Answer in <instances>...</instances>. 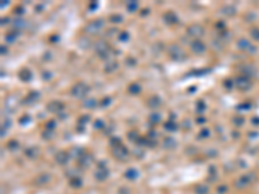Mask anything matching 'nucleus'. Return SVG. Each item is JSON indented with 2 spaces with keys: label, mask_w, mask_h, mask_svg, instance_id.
Listing matches in <instances>:
<instances>
[{
  "label": "nucleus",
  "mask_w": 259,
  "mask_h": 194,
  "mask_svg": "<svg viewBox=\"0 0 259 194\" xmlns=\"http://www.w3.org/2000/svg\"><path fill=\"white\" fill-rule=\"evenodd\" d=\"M87 92H88V87L84 83H78L71 88V95L74 97H83Z\"/></svg>",
  "instance_id": "f257e3e1"
},
{
  "label": "nucleus",
  "mask_w": 259,
  "mask_h": 194,
  "mask_svg": "<svg viewBox=\"0 0 259 194\" xmlns=\"http://www.w3.org/2000/svg\"><path fill=\"white\" fill-rule=\"evenodd\" d=\"M104 26V21L102 20H96V21H92L87 25L86 27V31H88L89 34H96L101 30V27Z\"/></svg>",
  "instance_id": "f03ea898"
},
{
  "label": "nucleus",
  "mask_w": 259,
  "mask_h": 194,
  "mask_svg": "<svg viewBox=\"0 0 259 194\" xmlns=\"http://www.w3.org/2000/svg\"><path fill=\"white\" fill-rule=\"evenodd\" d=\"M170 57L172 60H182L185 58V53L183 49H180L177 46H172L170 47Z\"/></svg>",
  "instance_id": "7ed1b4c3"
},
{
  "label": "nucleus",
  "mask_w": 259,
  "mask_h": 194,
  "mask_svg": "<svg viewBox=\"0 0 259 194\" xmlns=\"http://www.w3.org/2000/svg\"><path fill=\"white\" fill-rule=\"evenodd\" d=\"M96 50H97L99 55L104 58V57H106V53H109V46H108L105 41H99V43L96 44Z\"/></svg>",
  "instance_id": "20e7f679"
},
{
  "label": "nucleus",
  "mask_w": 259,
  "mask_h": 194,
  "mask_svg": "<svg viewBox=\"0 0 259 194\" xmlns=\"http://www.w3.org/2000/svg\"><path fill=\"white\" fill-rule=\"evenodd\" d=\"M191 48L192 50H193L194 53H197V55H201L202 52H205L206 50V46L202 43L201 40H194L193 43L191 44Z\"/></svg>",
  "instance_id": "39448f33"
},
{
  "label": "nucleus",
  "mask_w": 259,
  "mask_h": 194,
  "mask_svg": "<svg viewBox=\"0 0 259 194\" xmlns=\"http://www.w3.org/2000/svg\"><path fill=\"white\" fill-rule=\"evenodd\" d=\"M202 34H203V29L200 25H193L188 29V35H191L193 38H200Z\"/></svg>",
  "instance_id": "423d86ee"
},
{
  "label": "nucleus",
  "mask_w": 259,
  "mask_h": 194,
  "mask_svg": "<svg viewBox=\"0 0 259 194\" xmlns=\"http://www.w3.org/2000/svg\"><path fill=\"white\" fill-rule=\"evenodd\" d=\"M165 21H166L167 23H176L177 22V17H176V14L174 13V12H167V13L165 14Z\"/></svg>",
  "instance_id": "0eeeda50"
},
{
  "label": "nucleus",
  "mask_w": 259,
  "mask_h": 194,
  "mask_svg": "<svg viewBox=\"0 0 259 194\" xmlns=\"http://www.w3.org/2000/svg\"><path fill=\"white\" fill-rule=\"evenodd\" d=\"M148 104H149L150 107H158L159 105H161V100H159V97H157V96H153V97L149 98Z\"/></svg>",
  "instance_id": "6e6552de"
},
{
  "label": "nucleus",
  "mask_w": 259,
  "mask_h": 194,
  "mask_svg": "<svg viewBox=\"0 0 259 194\" xmlns=\"http://www.w3.org/2000/svg\"><path fill=\"white\" fill-rule=\"evenodd\" d=\"M140 91H141L140 85L136 84V83H134V84H131V85L128 87V92H130L131 95H137V93H140Z\"/></svg>",
  "instance_id": "1a4fd4ad"
},
{
  "label": "nucleus",
  "mask_w": 259,
  "mask_h": 194,
  "mask_svg": "<svg viewBox=\"0 0 259 194\" xmlns=\"http://www.w3.org/2000/svg\"><path fill=\"white\" fill-rule=\"evenodd\" d=\"M20 78L22 80H30V79H31V74H30L29 70H22V71H21V74H20Z\"/></svg>",
  "instance_id": "9d476101"
},
{
  "label": "nucleus",
  "mask_w": 259,
  "mask_h": 194,
  "mask_svg": "<svg viewBox=\"0 0 259 194\" xmlns=\"http://www.w3.org/2000/svg\"><path fill=\"white\" fill-rule=\"evenodd\" d=\"M96 100H93V98H89V100H86L84 101V107H95L96 106Z\"/></svg>",
  "instance_id": "9b49d317"
},
{
  "label": "nucleus",
  "mask_w": 259,
  "mask_h": 194,
  "mask_svg": "<svg viewBox=\"0 0 259 194\" xmlns=\"http://www.w3.org/2000/svg\"><path fill=\"white\" fill-rule=\"evenodd\" d=\"M137 7H139V4H137L136 1H130V4L127 5V9L130 12H135L137 9Z\"/></svg>",
  "instance_id": "f8f14e48"
},
{
  "label": "nucleus",
  "mask_w": 259,
  "mask_h": 194,
  "mask_svg": "<svg viewBox=\"0 0 259 194\" xmlns=\"http://www.w3.org/2000/svg\"><path fill=\"white\" fill-rule=\"evenodd\" d=\"M149 119H150L152 123H158V122L161 120V115H159V114H152L149 116Z\"/></svg>",
  "instance_id": "ddd939ff"
},
{
  "label": "nucleus",
  "mask_w": 259,
  "mask_h": 194,
  "mask_svg": "<svg viewBox=\"0 0 259 194\" xmlns=\"http://www.w3.org/2000/svg\"><path fill=\"white\" fill-rule=\"evenodd\" d=\"M117 67H118V64H117V62H111V65H108V66L105 67V70L109 71V73H111V71H114Z\"/></svg>",
  "instance_id": "4468645a"
},
{
  "label": "nucleus",
  "mask_w": 259,
  "mask_h": 194,
  "mask_svg": "<svg viewBox=\"0 0 259 194\" xmlns=\"http://www.w3.org/2000/svg\"><path fill=\"white\" fill-rule=\"evenodd\" d=\"M110 21H111L113 23H119L120 21H122V17H120L119 14H115V16H111V17H110Z\"/></svg>",
  "instance_id": "2eb2a0df"
},
{
  "label": "nucleus",
  "mask_w": 259,
  "mask_h": 194,
  "mask_svg": "<svg viewBox=\"0 0 259 194\" xmlns=\"http://www.w3.org/2000/svg\"><path fill=\"white\" fill-rule=\"evenodd\" d=\"M165 126H166L167 130H172V131H175V130H176L175 123H172V122H167V123L165 124Z\"/></svg>",
  "instance_id": "dca6fc26"
},
{
  "label": "nucleus",
  "mask_w": 259,
  "mask_h": 194,
  "mask_svg": "<svg viewBox=\"0 0 259 194\" xmlns=\"http://www.w3.org/2000/svg\"><path fill=\"white\" fill-rule=\"evenodd\" d=\"M16 38H17V34H12V32H11V34H8L7 36H5V39H7L8 41H13Z\"/></svg>",
  "instance_id": "f3484780"
},
{
  "label": "nucleus",
  "mask_w": 259,
  "mask_h": 194,
  "mask_svg": "<svg viewBox=\"0 0 259 194\" xmlns=\"http://www.w3.org/2000/svg\"><path fill=\"white\" fill-rule=\"evenodd\" d=\"M118 38L120 39V40H123V41H126V40H127V39H128V34H127V32H120V34H119V36H118Z\"/></svg>",
  "instance_id": "a211bd4d"
},
{
  "label": "nucleus",
  "mask_w": 259,
  "mask_h": 194,
  "mask_svg": "<svg viewBox=\"0 0 259 194\" xmlns=\"http://www.w3.org/2000/svg\"><path fill=\"white\" fill-rule=\"evenodd\" d=\"M16 25L18 26V27H23V26H26V23H25V21H22V20H17Z\"/></svg>",
  "instance_id": "6ab92c4d"
},
{
  "label": "nucleus",
  "mask_w": 259,
  "mask_h": 194,
  "mask_svg": "<svg viewBox=\"0 0 259 194\" xmlns=\"http://www.w3.org/2000/svg\"><path fill=\"white\" fill-rule=\"evenodd\" d=\"M104 127V123L101 120H96L95 122V128H102Z\"/></svg>",
  "instance_id": "aec40b11"
},
{
  "label": "nucleus",
  "mask_w": 259,
  "mask_h": 194,
  "mask_svg": "<svg viewBox=\"0 0 259 194\" xmlns=\"http://www.w3.org/2000/svg\"><path fill=\"white\" fill-rule=\"evenodd\" d=\"M106 104H110V98H109V97L104 98V100L101 101V105H102V106H106Z\"/></svg>",
  "instance_id": "412c9836"
},
{
  "label": "nucleus",
  "mask_w": 259,
  "mask_h": 194,
  "mask_svg": "<svg viewBox=\"0 0 259 194\" xmlns=\"http://www.w3.org/2000/svg\"><path fill=\"white\" fill-rule=\"evenodd\" d=\"M47 128H49V130H53V128H55V122H53V120L48 122V123H47Z\"/></svg>",
  "instance_id": "4be33fe9"
},
{
  "label": "nucleus",
  "mask_w": 259,
  "mask_h": 194,
  "mask_svg": "<svg viewBox=\"0 0 259 194\" xmlns=\"http://www.w3.org/2000/svg\"><path fill=\"white\" fill-rule=\"evenodd\" d=\"M87 120H89V118H88V116H82V118L79 119V122H80V123H84V122H87Z\"/></svg>",
  "instance_id": "5701e85b"
}]
</instances>
